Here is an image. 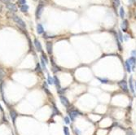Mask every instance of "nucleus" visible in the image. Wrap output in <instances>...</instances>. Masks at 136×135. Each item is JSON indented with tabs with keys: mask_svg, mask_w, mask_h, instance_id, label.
<instances>
[{
	"mask_svg": "<svg viewBox=\"0 0 136 135\" xmlns=\"http://www.w3.org/2000/svg\"><path fill=\"white\" fill-rule=\"evenodd\" d=\"M69 118L71 119L72 121H74L75 119L78 117V116H82V113L79 110H78V109H72L71 111L69 112Z\"/></svg>",
	"mask_w": 136,
	"mask_h": 135,
	"instance_id": "obj_1",
	"label": "nucleus"
},
{
	"mask_svg": "<svg viewBox=\"0 0 136 135\" xmlns=\"http://www.w3.org/2000/svg\"><path fill=\"white\" fill-rule=\"evenodd\" d=\"M12 19H13V21L17 24L18 25H19L21 28L24 29V30H25L26 29V25H25V23L24 22V21L22 19L19 17V16H12Z\"/></svg>",
	"mask_w": 136,
	"mask_h": 135,
	"instance_id": "obj_2",
	"label": "nucleus"
},
{
	"mask_svg": "<svg viewBox=\"0 0 136 135\" xmlns=\"http://www.w3.org/2000/svg\"><path fill=\"white\" fill-rule=\"evenodd\" d=\"M118 86L121 88V90L124 91L125 93H128L129 92V88H128V85L127 82L126 81V80H122L119 82H117Z\"/></svg>",
	"mask_w": 136,
	"mask_h": 135,
	"instance_id": "obj_3",
	"label": "nucleus"
},
{
	"mask_svg": "<svg viewBox=\"0 0 136 135\" xmlns=\"http://www.w3.org/2000/svg\"><path fill=\"white\" fill-rule=\"evenodd\" d=\"M60 99L61 103L65 106V107H67L68 108V107H70V103H69V99H68L65 95H60Z\"/></svg>",
	"mask_w": 136,
	"mask_h": 135,
	"instance_id": "obj_4",
	"label": "nucleus"
},
{
	"mask_svg": "<svg viewBox=\"0 0 136 135\" xmlns=\"http://www.w3.org/2000/svg\"><path fill=\"white\" fill-rule=\"evenodd\" d=\"M43 3H40L39 5L38 6V8H37V10H36V17L38 18H40V16H41V14H42V12H43Z\"/></svg>",
	"mask_w": 136,
	"mask_h": 135,
	"instance_id": "obj_5",
	"label": "nucleus"
},
{
	"mask_svg": "<svg viewBox=\"0 0 136 135\" xmlns=\"http://www.w3.org/2000/svg\"><path fill=\"white\" fill-rule=\"evenodd\" d=\"M128 61H129L130 66H131L132 71H135V67H136V58L131 56V57H130L129 59H128Z\"/></svg>",
	"mask_w": 136,
	"mask_h": 135,
	"instance_id": "obj_6",
	"label": "nucleus"
},
{
	"mask_svg": "<svg viewBox=\"0 0 136 135\" xmlns=\"http://www.w3.org/2000/svg\"><path fill=\"white\" fill-rule=\"evenodd\" d=\"M34 46H35L37 51H38V52L42 51V49L43 48H42V45H41V43H40V42L38 41V39H34Z\"/></svg>",
	"mask_w": 136,
	"mask_h": 135,
	"instance_id": "obj_7",
	"label": "nucleus"
},
{
	"mask_svg": "<svg viewBox=\"0 0 136 135\" xmlns=\"http://www.w3.org/2000/svg\"><path fill=\"white\" fill-rule=\"evenodd\" d=\"M128 26H129V25H128V21H127V20H124V21H122V25H121L123 32H126V31H127Z\"/></svg>",
	"mask_w": 136,
	"mask_h": 135,
	"instance_id": "obj_8",
	"label": "nucleus"
},
{
	"mask_svg": "<svg viewBox=\"0 0 136 135\" xmlns=\"http://www.w3.org/2000/svg\"><path fill=\"white\" fill-rule=\"evenodd\" d=\"M129 85H130V90L131 91L132 93H133L134 94H135V87H134V83H133V77L132 76H130V79H129Z\"/></svg>",
	"mask_w": 136,
	"mask_h": 135,
	"instance_id": "obj_9",
	"label": "nucleus"
},
{
	"mask_svg": "<svg viewBox=\"0 0 136 135\" xmlns=\"http://www.w3.org/2000/svg\"><path fill=\"white\" fill-rule=\"evenodd\" d=\"M46 47H47V53L49 55L52 54V42H47V44H46Z\"/></svg>",
	"mask_w": 136,
	"mask_h": 135,
	"instance_id": "obj_10",
	"label": "nucleus"
},
{
	"mask_svg": "<svg viewBox=\"0 0 136 135\" xmlns=\"http://www.w3.org/2000/svg\"><path fill=\"white\" fill-rule=\"evenodd\" d=\"M53 78H54V84H55V85H56V88H57V90H59L60 89H61V87H60V79H59V78L56 76H55Z\"/></svg>",
	"mask_w": 136,
	"mask_h": 135,
	"instance_id": "obj_11",
	"label": "nucleus"
},
{
	"mask_svg": "<svg viewBox=\"0 0 136 135\" xmlns=\"http://www.w3.org/2000/svg\"><path fill=\"white\" fill-rule=\"evenodd\" d=\"M10 115H11V118H12V122H13V123L15 124L16 118H17V113L15 112L14 110H12L10 112Z\"/></svg>",
	"mask_w": 136,
	"mask_h": 135,
	"instance_id": "obj_12",
	"label": "nucleus"
},
{
	"mask_svg": "<svg viewBox=\"0 0 136 135\" xmlns=\"http://www.w3.org/2000/svg\"><path fill=\"white\" fill-rule=\"evenodd\" d=\"M7 8H8L10 11H12V12H16V11H17V8H16V5L13 4V3H7Z\"/></svg>",
	"mask_w": 136,
	"mask_h": 135,
	"instance_id": "obj_13",
	"label": "nucleus"
},
{
	"mask_svg": "<svg viewBox=\"0 0 136 135\" xmlns=\"http://www.w3.org/2000/svg\"><path fill=\"white\" fill-rule=\"evenodd\" d=\"M37 32H38V34H41L44 32V29L41 24H38V25H37Z\"/></svg>",
	"mask_w": 136,
	"mask_h": 135,
	"instance_id": "obj_14",
	"label": "nucleus"
},
{
	"mask_svg": "<svg viewBox=\"0 0 136 135\" xmlns=\"http://www.w3.org/2000/svg\"><path fill=\"white\" fill-rule=\"evenodd\" d=\"M125 65H126V71H127L129 73H130V72H131V71H132V69H131V66H130V64L129 61H128V59L126 60V62H125Z\"/></svg>",
	"mask_w": 136,
	"mask_h": 135,
	"instance_id": "obj_15",
	"label": "nucleus"
},
{
	"mask_svg": "<svg viewBox=\"0 0 136 135\" xmlns=\"http://www.w3.org/2000/svg\"><path fill=\"white\" fill-rule=\"evenodd\" d=\"M97 79L100 81L102 84H108L109 83V80L108 78H105V77H97Z\"/></svg>",
	"mask_w": 136,
	"mask_h": 135,
	"instance_id": "obj_16",
	"label": "nucleus"
},
{
	"mask_svg": "<svg viewBox=\"0 0 136 135\" xmlns=\"http://www.w3.org/2000/svg\"><path fill=\"white\" fill-rule=\"evenodd\" d=\"M52 115L53 116H56V115H60V111L58 110V108L56 107V106H53L52 107Z\"/></svg>",
	"mask_w": 136,
	"mask_h": 135,
	"instance_id": "obj_17",
	"label": "nucleus"
},
{
	"mask_svg": "<svg viewBox=\"0 0 136 135\" xmlns=\"http://www.w3.org/2000/svg\"><path fill=\"white\" fill-rule=\"evenodd\" d=\"M58 71H60V68L58 67V65H56V63H53L52 64V72L54 73H56Z\"/></svg>",
	"mask_w": 136,
	"mask_h": 135,
	"instance_id": "obj_18",
	"label": "nucleus"
},
{
	"mask_svg": "<svg viewBox=\"0 0 136 135\" xmlns=\"http://www.w3.org/2000/svg\"><path fill=\"white\" fill-rule=\"evenodd\" d=\"M43 90L45 91L46 93H47V94H48V95H51V92L49 91L48 88H47V84L46 82L43 83Z\"/></svg>",
	"mask_w": 136,
	"mask_h": 135,
	"instance_id": "obj_19",
	"label": "nucleus"
},
{
	"mask_svg": "<svg viewBox=\"0 0 136 135\" xmlns=\"http://www.w3.org/2000/svg\"><path fill=\"white\" fill-rule=\"evenodd\" d=\"M21 10L22 12H28V10H29L28 5H26V4L22 5V6L21 7Z\"/></svg>",
	"mask_w": 136,
	"mask_h": 135,
	"instance_id": "obj_20",
	"label": "nucleus"
},
{
	"mask_svg": "<svg viewBox=\"0 0 136 135\" xmlns=\"http://www.w3.org/2000/svg\"><path fill=\"white\" fill-rule=\"evenodd\" d=\"M47 82H48L49 85H53L54 84V78L51 77L50 75H48V76H47Z\"/></svg>",
	"mask_w": 136,
	"mask_h": 135,
	"instance_id": "obj_21",
	"label": "nucleus"
},
{
	"mask_svg": "<svg viewBox=\"0 0 136 135\" xmlns=\"http://www.w3.org/2000/svg\"><path fill=\"white\" fill-rule=\"evenodd\" d=\"M41 64H42V67H43V70H47V63H46L45 60L43 59L42 58H41Z\"/></svg>",
	"mask_w": 136,
	"mask_h": 135,
	"instance_id": "obj_22",
	"label": "nucleus"
},
{
	"mask_svg": "<svg viewBox=\"0 0 136 135\" xmlns=\"http://www.w3.org/2000/svg\"><path fill=\"white\" fill-rule=\"evenodd\" d=\"M64 134H65V135H71L70 133H69V128H68L67 126H64Z\"/></svg>",
	"mask_w": 136,
	"mask_h": 135,
	"instance_id": "obj_23",
	"label": "nucleus"
},
{
	"mask_svg": "<svg viewBox=\"0 0 136 135\" xmlns=\"http://www.w3.org/2000/svg\"><path fill=\"white\" fill-rule=\"evenodd\" d=\"M120 16H121V18H122V19L125 17V11L123 8H120Z\"/></svg>",
	"mask_w": 136,
	"mask_h": 135,
	"instance_id": "obj_24",
	"label": "nucleus"
},
{
	"mask_svg": "<svg viewBox=\"0 0 136 135\" xmlns=\"http://www.w3.org/2000/svg\"><path fill=\"white\" fill-rule=\"evenodd\" d=\"M74 134H75V135H82V131H81L79 129H78V128H75Z\"/></svg>",
	"mask_w": 136,
	"mask_h": 135,
	"instance_id": "obj_25",
	"label": "nucleus"
},
{
	"mask_svg": "<svg viewBox=\"0 0 136 135\" xmlns=\"http://www.w3.org/2000/svg\"><path fill=\"white\" fill-rule=\"evenodd\" d=\"M42 59H44V60H45V62H46V63H48V59H47V55H46L45 54H44V52H43V53H42Z\"/></svg>",
	"mask_w": 136,
	"mask_h": 135,
	"instance_id": "obj_26",
	"label": "nucleus"
},
{
	"mask_svg": "<svg viewBox=\"0 0 136 135\" xmlns=\"http://www.w3.org/2000/svg\"><path fill=\"white\" fill-rule=\"evenodd\" d=\"M66 90H67V89H64V88H61V89H60V90H57V91H58V93H59V94H60V95H63V94H64V93L65 92V91H66Z\"/></svg>",
	"mask_w": 136,
	"mask_h": 135,
	"instance_id": "obj_27",
	"label": "nucleus"
},
{
	"mask_svg": "<svg viewBox=\"0 0 136 135\" xmlns=\"http://www.w3.org/2000/svg\"><path fill=\"white\" fill-rule=\"evenodd\" d=\"M64 120H65V123L67 124V125L70 124V119H69V116H65V117L64 118Z\"/></svg>",
	"mask_w": 136,
	"mask_h": 135,
	"instance_id": "obj_28",
	"label": "nucleus"
},
{
	"mask_svg": "<svg viewBox=\"0 0 136 135\" xmlns=\"http://www.w3.org/2000/svg\"><path fill=\"white\" fill-rule=\"evenodd\" d=\"M36 71L38 72H42V69H41V67H40V64L39 63H38L36 66Z\"/></svg>",
	"mask_w": 136,
	"mask_h": 135,
	"instance_id": "obj_29",
	"label": "nucleus"
},
{
	"mask_svg": "<svg viewBox=\"0 0 136 135\" xmlns=\"http://www.w3.org/2000/svg\"><path fill=\"white\" fill-rule=\"evenodd\" d=\"M113 4H114L116 7H118L119 5H120V1H119V0H113Z\"/></svg>",
	"mask_w": 136,
	"mask_h": 135,
	"instance_id": "obj_30",
	"label": "nucleus"
},
{
	"mask_svg": "<svg viewBox=\"0 0 136 135\" xmlns=\"http://www.w3.org/2000/svg\"><path fill=\"white\" fill-rule=\"evenodd\" d=\"M130 54H131V56H133V57H135V58H136V50H133V51H131V52H130Z\"/></svg>",
	"mask_w": 136,
	"mask_h": 135,
	"instance_id": "obj_31",
	"label": "nucleus"
},
{
	"mask_svg": "<svg viewBox=\"0 0 136 135\" xmlns=\"http://www.w3.org/2000/svg\"><path fill=\"white\" fill-rule=\"evenodd\" d=\"M118 35H119V40H120L121 42H123V38H122V33L121 32H118Z\"/></svg>",
	"mask_w": 136,
	"mask_h": 135,
	"instance_id": "obj_32",
	"label": "nucleus"
},
{
	"mask_svg": "<svg viewBox=\"0 0 136 135\" xmlns=\"http://www.w3.org/2000/svg\"><path fill=\"white\" fill-rule=\"evenodd\" d=\"M19 1H20V3H21L22 5H25V0H19Z\"/></svg>",
	"mask_w": 136,
	"mask_h": 135,
	"instance_id": "obj_33",
	"label": "nucleus"
},
{
	"mask_svg": "<svg viewBox=\"0 0 136 135\" xmlns=\"http://www.w3.org/2000/svg\"><path fill=\"white\" fill-rule=\"evenodd\" d=\"M126 135H133V133H132L131 131H128L127 134H126Z\"/></svg>",
	"mask_w": 136,
	"mask_h": 135,
	"instance_id": "obj_34",
	"label": "nucleus"
},
{
	"mask_svg": "<svg viewBox=\"0 0 136 135\" xmlns=\"http://www.w3.org/2000/svg\"><path fill=\"white\" fill-rule=\"evenodd\" d=\"M124 39H125V41H127V40H128V36L127 35H125L124 36Z\"/></svg>",
	"mask_w": 136,
	"mask_h": 135,
	"instance_id": "obj_35",
	"label": "nucleus"
},
{
	"mask_svg": "<svg viewBox=\"0 0 136 135\" xmlns=\"http://www.w3.org/2000/svg\"><path fill=\"white\" fill-rule=\"evenodd\" d=\"M3 2H4V3H9V1L10 0H2Z\"/></svg>",
	"mask_w": 136,
	"mask_h": 135,
	"instance_id": "obj_36",
	"label": "nucleus"
},
{
	"mask_svg": "<svg viewBox=\"0 0 136 135\" xmlns=\"http://www.w3.org/2000/svg\"><path fill=\"white\" fill-rule=\"evenodd\" d=\"M135 90H136V81L135 82Z\"/></svg>",
	"mask_w": 136,
	"mask_h": 135,
	"instance_id": "obj_37",
	"label": "nucleus"
}]
</instances>
